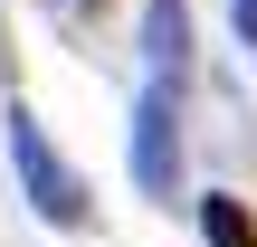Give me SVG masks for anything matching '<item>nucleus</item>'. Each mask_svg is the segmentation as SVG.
Segmentation results:
<instances>
[{"label": "nucleus", "instance_id": "obj_1", "mask_svg": "<svg viewBox=\"0 0 257 247\" xmlns=\"http://www.w3.org/2000/svg\"><path fill=\"white\" fill-rule=\"evenodd\" d=\"M10 171H19V200L48 219V228H86V181L67 171V152L48 143V124L29 114V105H10Z\"/></svg>", "mask_w": 257, "mask_h": 247}, {"label": "nucleus", "instance_id": "obj_2", "mask_svg": "<svg viewBox=\"0 0 257 247\" xmlns=\"http://www.w3.org/2000/svg\"><path fill=\"white\" fill-rule=\"evenodd\" d=\"M134 181H143L153 200L181 190V114H172V86H162V76H153L143 105H134Z\"/></svg>", "mask_w": 257, "mask_h": 247}, {"label": "nucleus", "instance_id": "obj_3", "mask_svg": "<svg viewBox=\"0 0 257 247\" xmlns=\"http://www.w3.org/2000/svg\"><path fill=\"white\" fill-rule=\"evenodd\" d=\"M143 57L162 86H181V67H191V10L181 0H143Z\"/></svg>", "mask_w": 257, "mask_h": 247}, {"label": "nucleus", "instance_id": "obj_4", "mask_svg": "<svg viewBox=\"0 0 257 247\" xmlns=\"http://www.w3.org/2000/svg\"><path fill=\"white\" fill-rule=\"evenodd\" d=\"M200 238H210V247H257V219H248V200L210 190V200H200Z\"/></svg>", "mask_w": 257, "mask_h": 247}, {"label": "nucleus", "instance_id": "obj_5", "mask_svg": "<svg viewBox=\"0 0 257 247\" xmlns=\"http://www.w3.org/2000/svg\"><path fill=\"white\" fill-rule=\"evenodd\" d=\"M229 19H238V38L257 48V0H229Z\"/></svg>", "mask_w": 257, "mask_h": 247}]
</instances>
